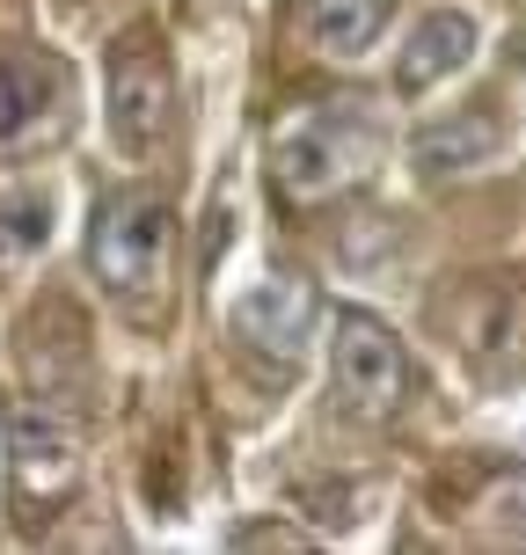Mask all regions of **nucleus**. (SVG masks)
Masks as SVG:
<instances>
[{"mask_svg":"<svg viewBox=\"0 0 526 555\" xmlns=\"http://www.w3.org/2000/svg\"><path fill=\"white\" fill-rule=\"evenodd\" d=\"M512 59H519V88H526V29H519V44H512Z\"/></svg>","mask_w":526,"mask_h":555,"instance_id":"ddd939ff","label":"nucleus"},{"mask_svg":"<svg viewBox=\"0 0 526 555\" xmlns=\"http://www.w3.org/2000/svg\"><path fill=\"white\" fill-rule=\"evenodd\" d=\"M168 205L154 191H117L95 205V220H88V263L95 278L111 285V293H146V285H162L168 271Z\"/></svg>","mask_w":526,"mask_h":555,"instance_id":"f03ea898","label":"nucleus"},{"mask_svg":"<svg viewBox=\"0 0 526 555\" xmlns=\"http://www.w3.org/2000/svg\"><path fill=\"white\" fill-rule=\"evenodd\" d=\"M234 336L256 351H278V359H300L315 336V293L300 278H264L256 293L234 300Z\"/></svg>","mask_w":526,"mask_h":555,"instance_id":"0eeeda50","label":"nucleus"},{"mask_svg":"<svg viewBox=\"0 0 526 555\" xmlns=\"http://www.w3.org/2000/svg\"><path fill=\"white\" fill-rule=\"evenodd\" d=\"M498 154V117L490 111H461L446 117V125H432V132H416V162H424V176H453V168H475Z\"/></svg>","mask_w":526,"mask_h":555,"instance_id":"9d476101","label":"nucleus"},{"mask_svg":"<svg viewBox=\"0 0 526 555\" xmlns=\"http://www.w3.org/2000/svg\"><path fill=\"white\" fill-rule=\"evenodd\" d=\"M111 132L132 162H146L168 132V59L146 37H125L111 59Z\"/></svg>","mask_w":526,"mask_h":555,"instance_id":"20e7f679","label":"nucleus"},{"mask_svg":"<svg viewBox=\"0 0 526 555\" xmlns=\"http://www.w3.org/2000/svg\"><path fill=\"white\" fill-rule=\"evenodd\" d=\"M381 154V132H373V117L359 103H322V111H300L285 132H278V183L293 197H322L336 183H351L365 176Z\"/></svg>","mask_w":526,"mask_h":555,"instance_id":"f257e3e1","label":"nucleus"},{"mask_svg":"<svg viewBox=\"0 0 526 555\" xmlns=\"http://www.w3.org/2000/svg\"><path fill=\"white\" fill-rule=\"evenodd\" d=\"M330 388L351 416H395L410 395V365L395 351V336L365 314V307H336L330 322Z\"/></svg>","mask_w":526,"mask_h":555,"instance_id":"7ed1b4c3","label":"nucleus"},{"mask_svg":"<svg viewBox=\"0 0 526 555\" xmlns=\"http://www.w3.org/2000/svg\"><path fill=\"white\" fill-rule=\"evenodd\" d=\"M66 125V74L44 52H0V154H29Z\"/></svg>","mask_w":526,"mask_h":555,"instance_id":"39448f33","label":"nucleus"},{"mask_svg":"<svg viewBox=\"0 0 526 555\" xmlns=\"http://www.w3.org/2000/svg\"><path fill=\"white\" fill-rule=\"evenodd\" d=\"M469 52H475V23L461 8H439V15H424V23L410 29V44L395 52V88H402V95H424V88L446 81L453 66H469Z\"/></svg>","mask_w":526,"mask_h":555,"instance_id":"6e6552de","label":"nucleus"},{"mask_svg":"<svg viewBox=\"0 0 526 555\" xmlns=\"http://www.w3.org/2000/svg\"><path fill=\"white\" fill-rule=\"evenodd\" d=\"M52 242V197L44 191H8L0 197V271H15Z\"/></svg>","mask_w":526,"mask_h":555,"instance_id":"9b49d317","label":"nucleus"},{"mask_svg":"<svg viewBox=\"0 0 526 555\" xmlns=\"http://www.w3.org/2000/svg\"><path fill=\"white\" fill-rule=\"evenodd\" d=\"M483 512H490V527H498V533L526 541V468H519V475H504L498 490H490V504H483Z\"/></svg>","mask_w":526,"mask_h":555,"instance_id":"f8f14e48","label":"nucleus"},{"mask_svg":"<svg viewBox=\"0 0 526 555\" xmlns=\"http://www.w3.org/2000/svg\"><path fill=\"white\" fill-rule=\"evenodd\" d=\"M8 461L29 498H66L81 482V446L66 431V416L44 402H15L8 410Z\"/></svg>","mask_w":526,"mask_h":555,"instance_id":"423d86ee","label":"nucleus"},{"mask_svg":"<svg viewBox=\"0 0 526 555\" xmlns=\"http://www.w3.org/2000/svg\"><path fill=\"white\" fill-rule=\"evenodd\" d=\"M395 15V0H307V44L315 52H330V59H359L373 52V37L388 29Z\"/></svg>","mask_w":526,"mask_h":555,"instance_id":"1a4fd4ad","label":"nucleus"}]
</instances>
